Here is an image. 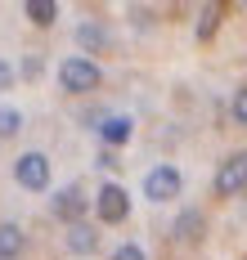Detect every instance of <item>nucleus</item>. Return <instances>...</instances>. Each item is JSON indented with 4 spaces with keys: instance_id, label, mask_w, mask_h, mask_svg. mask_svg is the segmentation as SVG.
Returning <instances> with one entry per match:
<instances>
[{
    "instance_id": "nucleus-1",
    "label": "nucleus",
    "mask_w": 247,
    "mask_h": 260,
    "mask_svg": "<svg viewBox=\"0 0 247 260\" xmlns=\"http://www.w3.org/2000/svg\"><path fill=\"white\" fill-rule=\"evenodd\" d=\"M99 63L95 58H81V54H68L63 63H58V85L68 90V94H90V90H99Z\"/></svg>"
},
{
    "instance_id": "nucleus-2",
    "label": "nucleus",
    "mask_w": 247,
    "mask_h": 260,
    "mask_svg": "<svg viewBox=\"0 0 247 260\" xmlns=\"http://www.w3.org/2000/svg\"><path fill=\"white\" fill-rule=\"evenodd\" d=\"M95 215H99V224H126L131 220V193L121 188V184H99V193H95Z\"/></svg>"
},
{
    "instance_id": "nucleus-3",
    "label": "nucleus",
    "mask_w": 247,
    "mask_h": 260,
    "mask_svg": "<svg viewBox=\"0 0 247 260\" xmlns=\"http://www.w3.org/2000/svg\"><path fill=\"white\" fill-rule=\"evenodd\" d=\"M180 188H184V175H180L171 161L153 166V171L144 175V198H148V202H175V198H180Z\"/></svg>"
},
{
    "instance_id": "nucleus-4",
    "label": "nucleus",
    "mask_w": 247,
    "mask_h": 260,
    "mask_svg": "<svg viewBox=\"0 0 247 260\" xmlns=\"http://www.w3.org/2000/svg\"><path fill=\"white\" fill-rule=\"evenodd\" d=\"M211 188H216V198H234V193H243V188H247V148L229 153V157L216 166Z\"/></svg>"
},
{
    "instance_id": "nucleus-5",
    "label": "nucleus",
    "mask_w": 247,
    "mask_h": 260,
    "mask_svg": "<svg viewBox=\"0 0 247 260\" xmlns=\"http://www.w3.org/2000/svg\"><path fill=\"white\" fill-rule=\"evenodd\" d=\"M14 180L23 184L27 193H45L50 188V157L45 153H23L14 161Z\"/></svg>"
},
{
    "instance_id": "nucleus-6",
    "label": "nucleus",
    "mask_w": 247,
    "mask_h": 260,
    "mask_svg": "<svg viewBox=\"0 0 247 260\" xmlns=\"http://www.w3.org/2000/svg\"><path fill=\"white\" fill-rule=\"evenodd\" d=\"M50 211H54V220H63V224H81L85 211H90V198L81 193V184H63L54 198H50Z\"/></svg>"
},
{
    "instance_id": "nucleus-7",
    "label": "nucleus",
    "mask_w": 247,
    "mask_h": 260,
    "mask_svg": "<svg viewBox=\"0 0 247 260\" xmlns=\"http://www.w3.org/2000/svg\"><path fill=\"white\" fill-rule=\"evenodd\" d=\"M171 234L180 238V242H202V234H207V215H202V211L198 207H189V211H180V215H175V224H171Z\"/></svg>"
},
{
    "instance_id": "nucleus-8",
    "label": "nucleus",
    "mask_w": 247,
    "mask_h": 260,
    "mask_svg": "<svg viewBox=\"0 0 247 260\" xmlns=\"http://www.w3.org/2000/svg\"><path fill=\"white\" fill-rule=\"evenodd\" d=\"M77 45H81V58H90V54H104V50H108L112 36H108V27H104V23L90 18V23L77 27Z\"/></svg>"
},
{
    "instance_id": "nucleus-9",
    "label": "nucleus",
    "mask_w": 247,
    "mask_h": 260,
    "mask_svg": "<svg viewBox=\"0 0 247 260\" xmlns=\"http://www.w3.org/2000/svg\"><path fill=\"white\" fill-rule=\"evenodd\" d=\"M68 251L72 256H95L99 251V229L95 224H68Z\"/></svg>"
},
{
    "instance_id": "nucleus-10",
    "label": "nucleus",
    "mask_w": 247,
    "mask_h": 260,
    "mask_svg": "<svg viewBox=\"0 0 247 260\" xmlns=\"http://www.w3.org/2000/svg\"><path fill=\"white\" fill-rule=\"evenodd\" d=\"M131 135H135V121L131 117H104V126H99V139L112 148H121V144H131Z\"/></svg>"
},
{
    "instance_id": "nucleus-11",
    "label": "nucleus",
    "mask_w": 247,
    "mask_h": 260,
    "mask_svg": "<svg viewBox=\"0 0 247 260\" xmlns=\"http://www.w3.org/2000/svg\"><path fill=\"white\" fill-rule=\"evenodd\" d=\"M23 251H27V234H23L14 220H5V224H0V260H18Z\"/></svg>"
},
{
    "instance_id": "nucleus-12",
    "label": "nucleus",
    "mask_w": 247,
    "mask_h": 260,
    "mask_svg": "<svg viewBox=\"0 0 247 260\" xmlns=\"http://www.w3.org/2000/svg\"><path fill=\"white\" fill-rule=\"evenodd\" d=\"M23 14H27L36 27H54L58 23V5H54V0H27Z\"/></svg>"
},
{
    "instance_id": "nucleus-13",
    "label": "nucleus",
    "mask_w": 247,
    "mask_h": 260,
    "mask_svg": "<svg viewBox=\"0 0 247 260\" xmlns=\"http://www.w3.org/2000/svg\"><path fill=\"white\" fill-rule=\"evenodd\" d=\"M220 18H225V5H202V9H198V41H211Z\"/></svg>"
},
{
    "instance_id": "nucleus-14",
    "label": "nucleus",
    "mask_w": 247,
    "mask_h": 260,
    "mask_svg": "<svg viewBox=\"0 0 247 260\" xmlns=\"http://www.w3.org/2000/svg\"><path fill=\"white\" fill-rule=\"evenodd\" d=\"M23 130V112L18 108H0V139H14Z\"/></svg>"
},
{
    "instance_id": "nucleus-15",
    "label": "nucleus",
    "mask_w": 247,
    "mask_h": 260,
    "mask_svg": "<svg viewBox=\"0 0 247 260\" xmlns=\"http://www.w3.org/2000/svg\"><path fill=\"white\" fill-rule=\"evenodd\" d=\"M229 112H234V121H238V126H247V85H238V90H234Z\"/></svg>"
},
{
    "instance_id": "nucleus-16",
    "label": "nucleus",
    "mask_w": 247,
    "mask_h": 260,
    "mask_svg": "<svg viewBox=\"0 0 247 260\" xmlns=\"http://www.w3.org/2000/svg\"><path fill=\"white\" fill-rule=\"evenodd\" d=\"M112 260H148V256H144V247H139V242H121V247L112 251Z\"/></svg>"
},
{
    "instance_id": "nucleus-17",
    "label": "nucleus",
    "mask_w": 247,
    "mask_h": 260,
    "mask_svg": "<svg viewBox=\"0 0 247 260\" xmlns=\"http://www.w3.org/2000/svg\"><path fill=\"white\" fill-rule=\"evenodd\" d=\"M14 77H18V72H14V63H9V58H0V94L14 85Z\"/></svg>"
},
{
    "instance_id": "nucleus-18",
    "label": "nucleus",
    "mask_w": 247,
    "mask_h": 260,
    "mask_svg": "<svg viewBox=\"0 0 247 260\" xmlns=\"http://www.w3.org/2000/svg\"><path fill=\"white\" fill-rule=\"evenodd\" d=\"M41 68H45V63H41L36 54H32V58H23V77H41Z\"/></svg>"
}]
</instances>
